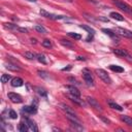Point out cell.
I'll return each instance as SVG.
<instances>
[{"label":"cell","mask_w":132,"mask_h":132,"mask_svg":"<svg viewBox=\"0 0 132 132\" xmlns=\"http://www.w3.org/2000/svg\"><path fill=\"white\" fill-rule=\"evenodd\" d=\"M112 2H113V4L118 8H120L121 10H123L124 12H126L127 14L132 15V7L129 4H127L126 2H124L122 0H112Z\"/></svg>","instance_id":"cell-1"},{"label":"cell","mask_w":132,"mask_h":132,"mask_svg":"<svg viewBox=\"0 0 132 132\" xmlns=\"http://www.w3.org/2000/svg\"><path fill=\"white\" fill-rule=\"evenodd\" d=\"M82 76H84V79H85V82L87 84V86H89V87L94 86V77L88 68L82 69Z\"/></svg>","instance_id":"cell-2"},{"label":"cell","mask_w":132,"mask_h":132,"mask_svg":"<svg viewBox=\"0 0 132 132\" xmlns=\"http://www.w3.org/2000/svg\"><path fill=\"white\" fill-rule=\"evenodd\" d=\"M113 31L118 35H120V36H123V37L132 39V31H130L128 29H125V28H122V27H116L113 29Z\"/></svg>","instance_id":"cell-3"},{"label":"cell","mask_w":132,"mask_h":132,"mask_svg":"<svg viewBox=\"0 0 132 132\" xmlns=\"http://www.w3.org/2000/svg\"><path fill=\"white\" fill-rule=\"evenodd\" d=\"M95 72L99 76V78H101L105 84H111V78L109 77L108 73L105 70H103V69H96Z\"/></svg>","instance_id":"cell-4"},{"label":"cell","mask_w":132,"mask_h":132,"mask_svg":"<svg viewBox=\"0 0 132 132\" xmlns=\"http://www.w3.org/2000/svg\"><path fill=\"white\" fill-rule=\"evenodd\" d=\"M39 13L41 14V16H44V18H47V19H51V20H62V19H65L66 18L65 15H58V14L50 13V12H47L44 9H40L39 10Z\"/></svg>","instance_id":"cell-5"},{"label":"cell","mask_w":132,"mask_h":132,"mask_svg":"<svg viewBox=\"0 0 132 132\" xmlns=\"http://www.w3.org/2000/svg\"><path fill=\"white\" fill-rule=\"evenodd\" d=\"M7 97H8V99H9L11 102H13V103H21V102L23 101L21 95H19V94H16V93L10 92V93L7 94Z\"/></svg>","instance_id":"cell-6"},{"label":"cell","mask_w":132,"mask_h":132,"mask_svg":"<svg viewBox=\"0 0 132 132\" xmlns=\"http://www.w3.org/2000/svg\"><path fill=\"white\" fill-rule=\"evenodd\" d=\"M113 53H114L117 56L124 57V58H128V59H132V56H131L126 50H123V48H114V50H113Z\"/></svg>","instance_id":"cell-7"},{"label":"cell","mask_w":132,"mask_h":132,"mask_svg":"<svg viewBox=\"0 0 132 132\" xmlns=\"http://www.w3.org/2000/svg\"><path fill=\"white\" fill-rule=\"evenodd\" d=\"M86 101H87V103L88 104H90L92 107H94V108H96V109H98V110H102V108H101V106H100V104L97 102V100L96 99H94V98H92V97H87L86 98Z\"/></svg>","instance_id":"cell-8"},{"label":"cell","mask_w":132,"mask_h":132,"mask_svg":"<svg viewBox=\"0 0 132 132\" xmlns=\"http://www.w3.org/2000/svg\"><path fill=\"white\" fill-rule=\"evenodd\" d=\"M68 98H69L72 102H74V103H76V104H78V105H80V106H85V105H86V102H85L82 99H80L79 96H75V95H72V94H68Z\"/></svg>","instance_id":"cell-9"},{"label":"cell","mask_w":132,"mask_h":132,"mask_svg":"<svg viewBox=\"0 0 132 132\" xmlns=\"http://www.w3.org/2000/svg\"><path fill=\"white\" fill-rule=\"evenodd\" d=\"M65 89L68 91V94H72V95H75V96H80V92L79 90L74 87V86H65Z\"/></svg>","instance_id":"cell-10"},{"label":"cell","mask_w":132,"mask_h":132,"mask_svg":"<svg viewBox=\"0 0 132 132\" xmlns=\"http://www.w3.org/2000/svg\"><path fill=\"white\" fill-rule=\"evenodd\" d=\"M25 122L27 123V125H28V127H29V129L31 131H34V132L38 131V128H37V126H36V124H35V122L33 120L27 118V119H25Z\"/></svg>","instance_id":"cell-11"},{"label":"cell","mask_w":132,"mask_h":132,"mask_svg":"<svg viewBox=\"0 0 132 132\" xmlns=\"http://www.w3.org/2000/svg\"><path fill=\"white\" fill-rule=\"evenodd\" d=\"M11 86L14 87V88H18V87H22L24 85V80L21 78V77H14L11 79Z\"/></svg>","instance_id":"cell-12"},{"label":"cell","mask_w":132,"mask_h":132,"mask_svg":"<svg viewBox=\"0 0 132 132\" xmlns=\"http://www.w3.org/2000/svg\"><path fill=\"white\" fill-rule=\"evenodd\" d=\"M102 31L105 33V34H107L108 36H110L112 39H114V40H117V41H119V35L116 33V32H113V31H111V30H109V29H102Z\"/></svg>","instance_id":"cell-13"},{"label":"cell","mask_w":132,"mask_h":132,"mask_svg":"<svg viewBox=\"0 0 132 132\" xmlns=\"http://www.w3.org/2000/svg\"><path fill=\"white\" fill-rule=\"evenodd\" d=\"M23 111H25L27 113H36L37 106H36V104H32L31 106H25L23 108Z\"/></svg>","instance_id":"cell-14"},{"label":"cell","mask_w":132,"mask_h":132,"mask_svg":"<svg viewBox=\"0 0 132 132\" xmlns=\"http://www.w3.org/2000/svg\"><path fill=\"white\" fill-rule=\"evenodd\" d=\"M60 43H61V44H62L63 46L67 47V48H73V47H74L73 43H72L71 41H69V40L65 39V38H62V39L60 40Z\"/></svg>","instance_id":"cell-15"},{"label":"cell","mask_w":132,"mask_h":132,"mask_svg":"<svg viewBox=\"0 0 132 132\" xmlns=\"http://www.w3.org/2000/svg\"><path fill=\"white\" fill-rule=\"evenodd\" d=\"M109 16H110L111 19H113V20H117V21H120V22H123V21H124V16H123L122 14H120V13L116 12V11H112V12H110Z\"/></svg>","instance_id":"cell-16"},{"label":"cell","mask_w":132,"mask_h":132,"mask_svg":"<svg viewBox=\"0 0 132 132\" xmlns=\"http://www.w3.org/2000/svg\"><path fill=\"white\" fill-rule=\"evenodd\" d=\"M5 67L7 69H9V70H12V71H20L21 70V67L20 66L15 65V64H12V63H7Z\"/></svg>","instance_id":"cell-17"},{"label":"cell","mask_w":132,"mask_h":132,"mask_svg":"<svg viewBox=\"0 0 132 132\" xmlns=\"http://www.w3.org/2000/svg\"><path fill=\"white\" fill-rule=\"evenodd\" d=\"M109 69L113 72H119V73L124 72V68L119 66V65H109Z\"/></svg>","instance_id":"cell-18"},{"label":"cell","mask_w":132,"mask_h":132,"mask_svg":"<svg viewBox=\"0 0 132 132\" xmlns=\"http://www.w3.org/2000/svg\"><path fill=\"white\" fill-rule=\"evenodd\" d=\"M19 131H21V132H27L28 131V129H29V127H28V125H27V123L25 122H22V123H20V125H19Z\"/></svg>","instance_id":"cell-19"},{"label":"cell","mask_w":132,"mask_h":132,"mask_svg":"<svg viewBox=\"0 0 132 132\" xmlns=\"http://www.w3.org/2000/svg\"><path fill=\"white\" fill-rule=\"evenodd\" d=\"M121 120H122L125 124H127L128 126H132V118H130V117H128V116H122V117H121Z\"/></svg>","instance_id":"cell-20"},{"label":"cell","mask_w":132,"mask_h":132,"mask_svg":"<svg viewBox=\"0 0 132 132\" xmlns=\"http://www.w3.org/2000/svg\"><path fill=\"white\" fill-rule=\"evenodd\" d=\"M34 29H35L37 32L41 33V34H46V33H47V30H46L43 26H41V25H36V26L34 27Z\"/></svg>","instance_id":"cell-21"},{"label":"cell","mask_w":132,"mask_h":132,"mask_svg":"<svg viewBox=\"0 0 132 132\" xmlns=\"http://www.w3.org/2000/svg\"><path fill=\"white\" fill-rule=\"evenodd\" d=\"M36 59H37L38 62H40V63H42V64H46V63H47V61H46V59H45V56H44L43 54H37V55H36Z\"/></svg>","instance_id":"cell-22"},{"label":"cell","mask_w":132,"mask_h":132,"mask_svg":"<svg viewBox=\"0 0 132 132\" xmlns=\"http://www.w3.org/2000/svg\"><path fill=\"white\" fill-rule=\"evenodd\" d=\"M3 26H4V28H6L8 30H19V28H20L16 25H13L10 23H5V24H3Z\"/></svg>","instance_id":"cell-23"},{"label":"cell","mask_w":132,"mask_h":132,"mask_svg":"<svg viewBox=\"0 0 132 132\" xmlns=\"http://www.w3.org/2000/svg\"><path fill=\"white\" fill-rule=\"evenodd\" d=\"M108 105H109V107H111V108H113V109H117V110H119V111H122V110H123V107H122L121 105L114 103V102L109 101V102H108Z\"/></svg>","instance_id":"cell-24"},{"label":"cell","mask_w":132,"mask_h":132,"mask_svg":"<svg viewBox=\"0 0 132 132\" xmlns=\"http://www.w3.org/2000/svg\"><path fill=\"white\" fill-rule=\"evenodd\" d=\"M24 56H25V58H27V59H29V60H34V59H36V55H35L34 53H32V52H25V53H24Z\"/></svg>","instance_id":"cell-25"},{"label":"cell","mask_w":132,"mask_h":132,"mask_svg":"<svg viewBox=\"0 0 132 132\" xmlns=\"http://www.w3.org/2000/svg\"><path fill=\"white\" fill-rule=\"evenodd\" d=\"M10 79H11V76H10L9 74H5V73H3V74L1 75V81H2L3 84L8 82Z\"/></svg>","instance_id":"cell-26"},{"label":"cell","mask_w":132,"mask_h":132,"mask_svg":"<svg viewBox=\"0 0 132 132\" xmlns=\"http://www.w3.org/2000/svg\"><path fill=\"white\" fill-rule=\"evenodd\" d=\"M79 27L81 28V29H84V30H86V31H88L90 34H94L95 33V31H94V29H92L91 27H89V26H87V25H79Z\"/></svg>","instance_id":"cell-27"},{"label":"cell","mask_w":132,"mask_h":132,"mask_svg":"<svg viewBox=\"0 0 132 132\" xmlns=\"http://www.w3.org/2000/svg\"><path fill=\"white\" fill-rule=\"evenodd\" d=\"M67 35H68V36H70V37H72L73 39H76V40H78V39H80V38H81V36H80L79 34L74 33V32H68V33H67Z\"/></svg>","instance_id":"cell-28"},{"label":"cell","mask_w":132,"mask_h":132,"mask_svg":"<svg viewBox=\"0 0 132 132\" xmlns=\"http://www.w3.org/2000/svg\"><path fill=\"white\" fill-rule=\"evenodd\" d=\"M41 44H42V46H44V47H47V48H50V47H52V41L50 40V39H44L42 42H41Z\"/></svg>","instance_id":"cell-29"},{"label":"cell","mask_w":132,"mask_h":132,"mask_svg":"<svg viewBox=\"0 0 132 132\" xmlns=\"http://www.w3.org/2000/svg\"><path fill=\"white\" fill-rule=\"evenodd\" d=\"M35 90H37V93L40 95V96H43V97H46V95H47V93H46V91L44 90V89H42V88H35Z\"/></svg>","instance_id":"cell-30"},{"label":"cell","mask_w":132,"mask_h":132,"mask_svg":"<svg viewBox=\"0 0 132 132\" xmlns=\"http://www.w3.org/2000/svg\"><path fill=\"white\" fill-rule=\"evenodd\" d=\"M84 15H85V18L87 19V20H89V21H92V22H96V20L97 19H94V16L93 15H90V14H88V13H84Z\"/></svg>","instance_id":"cell-31"},{"label":"cell","mask_w":132,"mask_h":132,"mask_svg":"<svg viewBox=\"0 0 132 132\" xmlns=\"http://www.w3.org/2000/svg\"><path fill=\"white\" fill-rule=\"evenodd\" d=\"M9 117L11 118V119H13V120H15L16 118H18V113L14 111V110H9Z\"/></svg>","instance_id":"cell-32"},{"label":"cell","mask_w":132,"mask_h":132,"mask_svg":"<svg viewBox=\"0 0 132 132\" xmlns=\"http://www.w3.org/2000/svg\"><path fill=\"white\" fill-rule=\"evenodd\" d=\"M38 74H39V76H41V77H44V78H46V77H48V75H47V73L45 72V71H38Z\"/></svg>","instance_id":"cell-33"},{"label":"cell","mask_w":132,"mask_h":132,"mask_svg":"<svg viewBox=\"0 0 132 132\" xmlns=\"http://www.w3.org/2000/svg\"><path fill=\"white\" fill-rule=\"evenodd\" d=\"M100 118H101V119H102V120H103V121H104V122H105L106 124H109V120H107V119H105V118H103L102 116H100Z\"/></svg>","instance_id":"cell-34"},{"label":"cell","mask_w":132,"mask_h":132,"mask_svg":"<svg viewBox=\"0 0 132 132\" xmlns=\"http://www.w3.org/2000/svg\"><path fill=\"white\" fill-rule=\"evenodd\" d=\"M98 20H100V21H105V22H108V20H107V19H105V18H102V16H99V18H98Z\"/></svg>","instance_id":"cell-35"},{"label":"cell","mask_w":132,"mask_h":132,"mask_svg":"<svg viewBox=\"0 0 132 132\" xmlns=\"http://www.w3.org/2000/svg\"><path fill=\"white\" fill-rule=\"evenodd\" d=\"M70 69H71V66L68 65V67H65V68H63L62 70H63V71H66V70H70Z\"/></svg>","instance_id":"cell-36"},{"label":"cell","mask_w":132,"mask_h":132,"mask_svg":"<svg viewBox=\"0 0 132 132\" xmlns=\"http://www.w3.org/2000/svg\"><path fill=\"white\" fill-rule=\"evenodd\" d=\"M76 59H77V60H80V61H85V60H86L84 57H77Z\"/></svg>","instance_id":"cell-37"},{"label":"cell","mask_w":132,"mask_h":132,"mask_svg":"<svg viewBox=\"0 0 132 132\" xmlns=\"http://www.w3.org/2000/svg\"><path fill=\"white\" fill-rule=\"evenodd\" d=\"M31 41H32V43H36V39H35V38H32Z\"/></svg>","instance_id":"cell-38"},{"label":"cell","mask_w":132,"mask_h":132,"mask_svg":"<svg viewBox=\"0 0 132 132\" xmlns=\"http://www.w3.org/2000/svg\"><path fill=\"white\" fill-rule=\"evenodd\" d=\"M28 1H30V2H35L36 0H28Z\"/></svg>","instance_id":"cell-39"}]
</instances>
